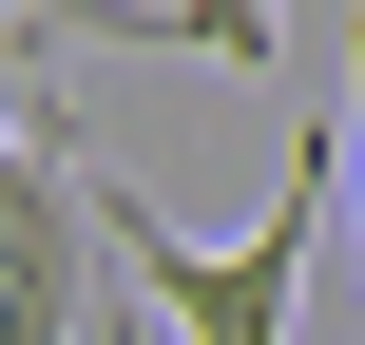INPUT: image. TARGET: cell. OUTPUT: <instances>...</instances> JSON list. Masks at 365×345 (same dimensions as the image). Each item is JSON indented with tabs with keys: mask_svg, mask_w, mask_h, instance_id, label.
Here are the masks:
<instances>
[{
	"mask_svg": "<svg viewBox=\"0 0 365 345\" xmlns=\"http://www.w3.org/2000/svg\"><path fill=\"white\" fill-rule=\"evenodd\" d=\"M77 173H96V154H77ZM327 173H346V115H327V134L289 154L269 230H231V250H192V230H173L154 192H115V173H96V250H115V269H135L154 307H173V345H308V250H327Z\"/></svg>",
	"mask_w": 365,
	"mask_h": 345,
	"instance_id": "1",
	"label": "cell"
},
{
	"mask_svg": "<svg viewBox=\"0 0 365 345\" xmlns=\"http://www.w3.org/2000/svg\"><path fill=\"white\" fill-rule=\"evenodd\" d=\"M96 134L38 96V115H0V345H96V269H77V230H96V173H77Z\"/></svg>",
	"mask_w": 365,
	"mask_h": 345,
	"instance_id": "2",
	"label": "cell"
},
{
	"mask_svg": "<svg viewBox=\"0 0 365 345\" xmlns=\"http://www.w3.org/2000/svg\"><path fill=\"white\" fill-rule=\"evenodd\" d=\"M173 0H0V58H58V38H154Z\"/></svg>",
	"mask_w": 365,
	"mask_h": 345,
	"instance_id": "3",
	"label": "cell"
},
{
	"mask_svg": "<svg viewBox=\"0 0 365 345\" xmlns=\"http://www.w3.org/2000/svg\"><path fill=\"white\" fill-rule=\"evenodd\" d=\"M346 154H365V77H346Z\"/></svg>",
	"mask_w": 365,
	"mask_h": 345,
	"instance_id": "4",
	"label": "cell"
}]
</instances>
